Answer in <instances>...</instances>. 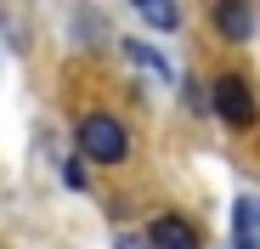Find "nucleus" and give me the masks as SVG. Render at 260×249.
Masks as SVG:
<instances>
[{
    "label": "nucleus",
    "instance_id": "2",
    "mask_svg": "<svg viewBox=\"0 0 260 249\" xmlns=\"http://www.w3.org/2000/svg\"><path fill=\"white\" fill-rule=\"evenodd\" d=\"M209 108L221 113L232 131H249V124H254V113H260V108H254V91H249V79H243V74H221V79H215Z\"/></svg>",
    "mask_w": 260,
    "mask_h": 249
},
{
    "label": "nucleus",
    "instance_id": "1",
    "mask_svg": "<svg viewBox=\"0 0 260 249\" xmlns=\"http://www.w3.org/2000/svg\"><path fill=\"white\" fill-rule=\"evenodd\" d=\"M74 142H79V159H91V164H124V153H130V131L113 113H85Z\"/></svg>",
    "mask_w": 260,
    "mask_h": 249
},
{
    "label": "nucleus",
    "instance_id": "7",
    "mask_svg": "<svg viewBox=\"0 0 260 249\" xmlns=\"http://www.w3.org/2000/svg\"><path fill=\"white\" fill-rule=\"evenodd\" d=\"M136 12H142V23H147V28H164V34H170V28H181V12L170 6V0H142Z\"/></svg>",
    "mask_w": 260,
    "mask_h": 249
},
{
    "label": "nucleus",
    "instance_id": "3",
    "mask_svg": "<svg viewBox=\"0 0 260 249\" xmlns=\"http://www.w3.org/2000/svg\"><path fill=\"white\" fill-rule=\"evenodd\" d=\"M147 249H204V232L187 215H158L147 227Z\"/></svg>",
    "mask_w": 260,
    "mask_h": 249
},
{
    "label": "nucleus",
    "instance_id": "4",
    "mask_svg": "<svg viewBox=\"0 0 260 249\" xmlns=\"http://www.w3.org/2000/svg\"><path fill=\"white\" fill-rule=\"evenodd\" d=\"M215 28H221L226 40H249L254 17H249V6H243V0H221V6H215Z\"/></svg>",
    "mask_w": 260,
    "mask_h": 249
},
{
    "label": "nucleus",
    "instance_id": "8",
    "mask_svg": "<svg viewBox=\"0 0 260 249\" xmlns=\"http://www.w3.org/2000/svg\"><path fill=\"white\" fill-rule=\"evenodd\" d=\"M62 187H74V193L91 187V181H85V159H68V164H62Z\"/></svg>",
    "mask_w": 260,
    "mask_h": 249
},
{
    "label": "nucleus",
    "instance_id": "6",
    "mask_svg": "<svg viewBox=\"0 0 260 249\" xmlns=\"http://www.w3.org/2000/svg\"><path fill=\"white\" fill-rule=\"evenodd\" d=\"M124 57L136 63L142 74H153V79H170V63H164V57H158L153 46H142V40H124Z\"/></svg>",
    "mask_w": 260,
    "mask_h": 249
},
{
    "label": "nucleus",
    "instance_id": "9",
    "mask_svg": "<svg viewBox=\"0 0 260 249\" xmlns=\"http://www.w3.org/2000/svg\"><path fill=\"white\" fill-rule=\"evenodd\" d=\"M232 249H249V243H232Z\"/></svg>",
    "mask_w": 260,
    "mask_h": 249
},
{
    "label": "nucleus",
    "instance_id": "5",
    "mask_svg": "<svg viewBox=\"0 0 260 249\" xmlns=\"http://www.w3.org/2000/svg\"><path fill=\"white\" fill-rule=\"evenodd\" d=\"M232 227H238V243L254 249V238H260V198H238L232 204Z\"/></svg>",
    "mask_w": 260,
    "mask_h": 249
}]
</instances>
